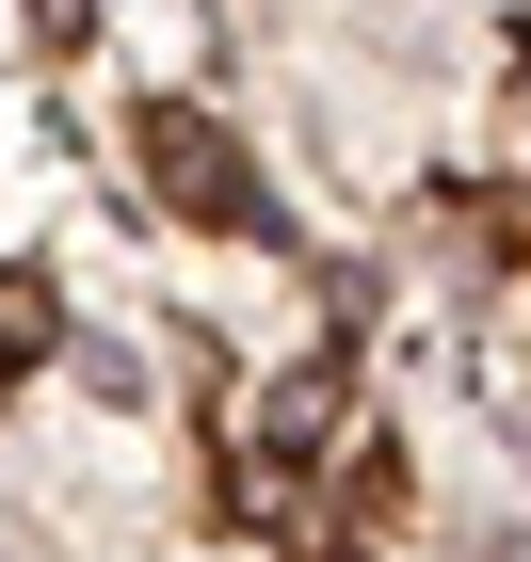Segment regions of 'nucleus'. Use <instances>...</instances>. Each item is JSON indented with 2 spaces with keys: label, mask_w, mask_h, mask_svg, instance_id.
<instances>
[{
  "label": "nucleus",
  "mask_w": 531,
  "mask_h": 562,
  "mask_svg": "<svg viewBox=\"0 0 531 562\" xmlns=\"http://www.w3.org/2000/svg\"><path fill=\"white\" fill-rule=\"evenodd\" d=\"M145 193H162V210H193V225H242V210H258V177H242L225 113H193V97H177V113H145Z\"/></svg>",
  "instance_id": "f257e3e1"
},
{
  "label": "nucleus",
  "mask_w": 531,
  "mask_h": 562,
  "mask_svg": "<svg viewBox=\"0 0 531 562\" xmlns=\"http://www.w3.org/2000/svg\"><path fill=\"white\" fill-rule=\"evenodd\" d=\"M339 370H290V386H274V450H322V434H339Z\"/></svg>",
  "instance_id": "f03ea898"
},
{
  "label": "nucleus",
  "mask_w": 531,
  "mask_h": 562,
  "mask_svg": "<svg viewBox=\"0 0 531 562\" xmlns=\"http://www.w3.org/2000/svg\"><path fill=\"white\" fill-rule=\"evenodd\" d=\"M48 338H65V305H48L33 273H0V353H48Z\"/></svg>",
  "instance_id": "7ed1b4c3"
},
{
  "label": "nucleus",
  "mask_w": 531,
  "mask_h": 562,
  "mask_svg": "<svg viewBox=\"0 0 531 562\" xmlns=\"http://www.w3.org/2000/svg\"><path fill=\"white\" fill-rule=\"evenodd\" d=\"M0 562H48V547H33V530H16V515H0Z\"/></svg>",
  "instance_id": "20e7f679"
},
{
  "label": "nucleus",
  "mask_w": 531,
  "mask_h": 562,
  "mask_svg": "<svg viewBox=\"0 0 531 562\" xmlns=\"http://www.w3.org/2000/svg\"><path fill=\"white\" fill-rule=\"evenodd\" d=\"M516 145H531V97H516Z\"/></svg>",
  "instance_id": "39448f33"
}]
</instances>
